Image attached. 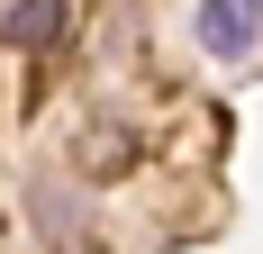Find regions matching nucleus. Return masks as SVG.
<instances>
[{"instance_id":"obj_1","label":"nucleus","mask_w":263,"mask_h":254,"mask_svg":"<svg viewBox=\"0 0 263 254\" xmlns=\"http://www.w3.org/2000/svg\"><path fill=\"white\" fill-rule=\"evenodd\" d=\"M254 37H263V0H200V46L209 55H254Z\"/></svg>"},{"instance_id":"obj_2","label":"nucleus","mask_w":263,"mask_h":254,"mask_svg":"<svg viewBox=\"0 0 263 254\" xmlns=\"http://www.w3.org/2000/svg\"><path fill=\"white\" fill-rule=\"evenodd\" d=\"M64 37V0H9V19H0V46H54Z\"/></svg>"}]
</instances>
